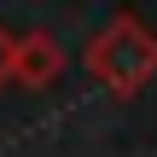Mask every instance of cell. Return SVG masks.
<instances>
[{
  "mask_svg": "<svg viewBox=\"0 0 157 157\" xmlns=\"http://www.w3.org/2000/svg\"><path fill=\"white\" fill-rule=\"evenodd\" d=\"M82 64H87V76H93L99 87H111L117 99H128V93H140L157 76V35L140 23V12H117V17L87 41Z\"/></svg>",
  "mask_w": 157,
  "mask_h": 157,
  "instance_id": "6da1fadb",
  "label": "cell"
},
{
  "mask_svg": "<svg viewBox=\"0 0 157 157\" xmlns=\"http://www.w3.org/2000/svg\"><path fill=\"white\" fill-rule=\"evenodd\" d=\"M58 70H64V47H58L47 29L17 35V52H12V82H17V87H52Z\"/></svg>",
  "mask_w": 157,
  "mask_h": 157,
  "instance_id": "7a4b0ae2",
  "label": "cell"
},
{
  "mask_svg": "<svg viewBox=\"0 0 157 157\" xmlns=\"http://www.w3.org/2000/svg\"><path fill=\"white\" fill-rule=\"evenodd\" d=\"M12 52H17V35L0 29V82H12Z\"/></svg>",
  "mask_w": 157,
  "mask_h": 157,
  "instance_id": "3957f363",
  "label": "cell"
}]
</instances>
